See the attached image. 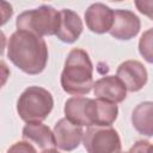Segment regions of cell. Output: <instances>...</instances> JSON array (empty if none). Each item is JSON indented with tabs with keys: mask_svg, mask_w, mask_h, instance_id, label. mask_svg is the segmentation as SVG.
Listing matches in <instances>:
<instances>
[{
	"mask_svg": "<svg viewBox=\"0 0 153 153\" xmlns=\"http://www.w3.org/2000/svg\"><path fill=\"white\" fill-rule=\"evenodd\" d=\"M120 153H129V152H120Z\"/></svg>",
	"mask_w": 153,
	"mask_h": 153,
	"instance_id": "cell-23",
	"label": "cell"
},
{
	"mask_svg": "<svg viewBox=\"0 0 153 153\" xmlns=\"http://www.w3.org/2000/svg\"><path fill=\"white\" fill-rule=\"evenodd\" d=\"M45 41L25 30H16L7 41V57L20 71L36 75L44 71L48 62Z\"/></svg>",
	"mask_w": 153,
	"mask_h": 153,
	"instance_id": "cell-1",
	"label": "cell"
},
{
	"mask_svg": "<svg viewBox=\"0 0 153 153\" xmlns=\"http://www.w3.org/2000/svg\"><path fill=\"white\" fill-rule=\"evenodd\" d=\"M141 27L140 18L129 10H115L114 24L110 35L120 41H129L134 38Z\"/></svg>",
	"mask_w": 153,
	"mask_h": 153,
	"instance_id": "cell-6",
	"label": "cell"
},
{
	"mask_svg": "<svg viewBox=\"0 0 153 153\" xmlns=\"http://www.w3.org/2000/svg\"><path fill=\"white\" fill-rule=\"evenodd\" d=\"M86 115L88 126L111 127L118 115V108L115 103L103 99H88L86 106Z\"/></svg>",
	"mask_w": 153,
	"mask_h": 153,
	"instance_id": "cell-7",
	"label": "cell"
},
{
	"mask_svg": "<svg viewBox=\"0 0 153 153\" xmlns=\"http://www.w3.org/2000/svg\"><path fill=\"white\" fill-rule=\"evenodd\" d=\"M54 99L51 93L41 86H29L17 100V112L26 123L44 121L51 112Z\"/></svg>",
	"mask_w": 153,
	"mask_h": 153,
	"instance_id": "cell-3",
	"label": "cell"
},
{
	"mask_svg": "<svg viewBox=\"0 0 153 153\" xmlns=\"http://www.w3.org/2000/svg\"><path fill=\"white\" fill-rule=\"evenodd\" d=\"M147 153H153V145H151L149 146V148H148V152Z\"/></svg>",
	"mask_w": 153,
	"mask_h": 153,
	"instance_id": "cell-22",
	"label": "cell"
},
{
	"mask_svg": "<svg viewBox=\"0 0 153 153\" xmlns=\"http://www.w3.org/2000/svg\"><path fill=\"white\" fill-rule=\"evenodd\" d=\"M53 131L56 140V147L66 152H71L78 148L84 137L82 127L72 123L66 117L55 123Z\"/></svg>",
	"mask_w": 153,
	"mask_h": 153,
	"instance_id": "cell-9",
	"label": "cell"
},
{
	"mask_svg": "<svg viewBox=\"0 0 153 153\" xmlns=\"http://www.w3.org/2000/svg\"><path fill=\"white\" fill-rule=\"evenodd\" d=\"M6 153H37L33 145H31L27 141H18L13 143Z\"/></svg>",
	"mask_w": 153,
	"mask_h": 153,
	"instance_id": "cell-17",
	"label": "cell"
},
{
	"mask_svg": "<svg viewBox=\"0 0 153 153\" xmlns=\"http://www.w3.org/2000/svg\"><path fill=\"white\" fill-rule=\"evenodd\" d=\"M131 124L137 133L153 136V102H142L131 112Z\"/></svg>",
	"mask_w": 153,
	"mask_h": 153,
	"instance_id": "cell-14",
	"label": "cell"
},
{
	"mask_svg": "<svg viewBox=\"0 0 153 153\" xmlns=\"http://www.w3.org/2000/svg\"><path fill=\"white\" fill-rule=\"evenodd\" d=\"M41 153H60L57 149L55 148H50V149H45V151H42Z\"/></svg>",
	"mask_w": 153,
	"mask_h": 153,
	"instance_id": "cell-21",
	"label": "cell"
},
{
	"mask_svg": "<svg viewBox=\"0 0 153 153\" xmlns=\"http://www.w3.org/2000/svg\"><path fill=\"white\" fill-rule=\"evenodd\" d=\"M82 143L87 153H120L122 147L120 135L112 127H88Z\"/></svg>",
	"mask_w": 153,
	"mask_h": 153,
	"instance_id": "cell-5",
	"label": "cell"
},
{
	"mask_svg": "<svg viewBox=\"0 0 153 153\" xmlns=\"http://www.w3.org/2000/svg\"><path fill=\"white\" fill-rule=\"evenodd\" d=\"M1 6H2V24H5V23L7 22V19L11 18V16H12V13H13V10H12V6H11V5H8L7 8H5V7H6L5 2H2Z\"/></svg>",
	"mask_w": 153,
	"mask_h": 153,
	"instance_id": "cell-20",
	"label": "cell"
},
{
	"mask_svg": "<svg viewBox=\"0 0 153 153\" xmlns=\"http://www.w3.org/2000/svg\"><path fill=\"white\" fill-rule=\"evenodd\" d=\"M22 136L24 141L30 142L31 145H35L41 151L50 149L56 147V140L54 131L50 130V128L42 122L37 123H26L23 128Z\"/></svg>",
	"mask_w": 153,
	"mask_h": 153,
	"instance_id": "cell-12",
	"label": "cell"
},
{
	"mask_svg": "<svg viewBox=\"0 0 153 153\" xmlns=\"http://www.w3.org/2000/svg\"><path fill=\"white\" fill-rule=\"evenodd\" d=\"M88 99L90 98L81 97V96H75L67 99L63 108L66 118L76 126H80V127L86 126L88 128L90 126H88L87 115H86V106H87Z\"/></svg>",
	"mask_w": 153,
	"mask_h": 153,
	"instance_id": "cell-15",
	"label": "cell"
},
{
	"mask_svg": "<svg viewBox=\"0 0 153 153\" xmlns=\"http://www.w3.org/2000/svg\"><path fill=\"white\" fill-rule=\"evenodd\" d=\"M149 146H151V143L148 141H146V140H139V141H136L131 146L129 153H147Z\"/></svg>",
	"mask_w": 153,
	"mask_h": 153,
	"instance_id": "cell-19",
	"label": "cell"
},
{
	"mask_svg": "<svg viewBox=\"0 0 153 153\" xmlns=\"http://www.w3.org/2000/svg\"><path fill=\"white\" fill-rule=\"evenodd\" d=\"M60 82L62 90L73 96L87 94L93 88V65L84 49L74 48L68 53Z\"/></svg>",
	"mask_w": 153,
	"mask_h": 153,
	"instance_id": "cell-2",
	"label": "cell"
},
{
	"mask_svg": "<svg viewBox=\"0 0 153 153\" xmlns=\"http://www.w3.org/2000/svg\"><path fill=\"white\" fill-rule=\"evenodd\" d=\"M139 53L148 62L153 63V27L146 30L139 41Z\"/></svg>",
	"mask_w": 153,
	"mask_h": 153,
	"instance_id": "cell-16",
	"label": "cell"
},
{
	"mask_svg": "<svg viewBox=\"0 0 153 153\" xmlns=\"http://www.w3.org/2000/svg\"><path fill=\"white\" fill-rule=\"evenodd\" d=\"M127 87L117 75H106L93 84L96 98L111 103H121L127 97Z\"/></svg>",
	"mask_w": 153,
	"mask_h": 153,
	"instance_id": "cell-11",
	"label": "cell"
},
{
	"mask_svg": "<svg viewBox=\"0 0 153 153\" xmlns=\"http://www.w3.org/2000/svg\"><path fill=\"white\" fill-rule=\"evenodd\" d=\"M61 22L60 27L56 33V37L65 43H74L79 39L81 32H82V22L74 11L63 8L60 11Z\"/></svg>",
	"mask_w": 153,
	"mask_h": 153,
	"instance_id": "cell-13",
	"label": "cell"
},
{
	"mask_svg": "<svg viewBox=\"0 0 153 153\" xmlns=\"http://www.w3.org/2000/svg\"><path fill=\"white\" fill-rule=\"evenodd\" d=\"M135 6L140 13L153 20V0H139L135 1Z\"/></svg>",
	"mask_w": 153,
	"mask_h": 153,
	"instance_id": "cell-18",
	"label": "cell"
},
{
	"mask_svg": "<svg viewBox=\"0 0 153 153\" xmlns=\"http://www.w3.org/2000/svg\"><path fill=\"white\" fill-rule=\"evenodd\" d=\"M116 75L130 92L140 91L148 79L146 67L137 60H127L122 62L117 67Z\"/></svg>",
	"mask_w": 153,
	"mask_h": 153,
	"instance_id": "cell-8",
	"label": "cell"
},
{
	"mask_svg": "<svg viewBox=\"0 0 153 153\" xmlns=\"http://www.w3.org/2000/svg\"><path fill=\"white\" fill-rule=\"evenodd\" d=\"M85 23L87 29L94 33L110 32L114 24V10L102 2L92 4L85 12Z\"/></svg>",
	"mask_w": 153,
	"mask_h": 153,
	"instance_id": "cell-10",
	"label": "cell"
},
{
	"mask_svg": "<svg viewBox=\"0 0 153 153\" xmlns=\"http://www.w3.org/2000/svg\"><path fill=\"white\" fill-rule=\"evenodd\" d=\"M60 11L51 6L42 5L37 8L22 12L16 20L17 30H25L39 37L53 36L60 27Z\"/></svg>",
	"mask_w": 153,
	"mask_h": 153,
	"instance_id": "cell-4",
	"label": "cell"
}]
</instances>
